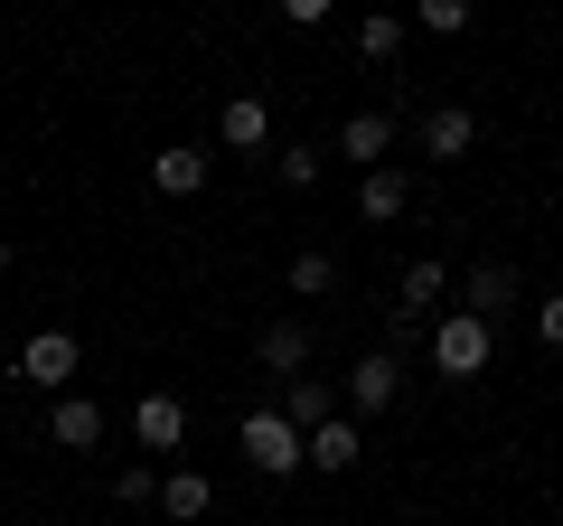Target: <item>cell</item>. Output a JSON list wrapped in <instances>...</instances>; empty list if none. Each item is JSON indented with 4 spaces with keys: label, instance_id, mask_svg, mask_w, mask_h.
I'll list each match as a JSON object with an SVG mask.
<instances>
[{
    "label": "cell",
    "instance_id": "cell-3",
    "mask_svg": "<svg viewBox=\"0 0 563 526\" xmlns=\"http://www.w3.org/2000/svg\"><path fill=\"white\" fill-rule=\"evenodd\" d=\"M76 366H85V348H76V329H38V339L20 348V376L38 385L47 405H57V395H76Z\"/></svg>",
    "mask_w": 563,
    "mask_h": 526
},
{
    "label": "cell",
    "instance_id": "cell-1",
    "mask_svg": "<svg viewBox=\"0 0 563 526\" xmlns=\"http://www.w3.org/2000/svg\"><path fill=\"white\" fill-rule=\"evenodd\" d=\"M422 358H432V376L470 385V376H488V358H498V329H488V320H470V310H442Z\"/></svg>",
    "mask_w": 563,
    "mask_h": 526
},
{
    "label": "cell",
    "instance_id": "cell-10",
    "mask_svg": "<svg viewBox=\"0 0 563 526\" xmlns=\"http://www.w3.org/2000/svg\"><path fill=\"white\" fill-rule=\"evenodd\" d=\"M207 161H217L207 142H169V151H151V188H161V198H198V188H207Z\"/></svg>",
    "mask_w": 563,
    "mask_h": 526
},
{
    "label": "cell",
    "instance_id": "cell-19",
    "mask_svg": "<svg viewBox=\"0 0 563 526\" xmlns=\"http://www.w3.org/2000/svg\"><path fill=\"white\" fill-rule=\"evenodd\" d=\"M113 498L122 507H161V470H151V461H122L113 470Z\"/></svg>",
    "mask_w": 563,
    "mask_h": 526
},
{
    "label": "cell",
    "instance_id": "cell-11",
    "mask_svg": "<svg viewBox=\"0 0 563 526\" xmlns=\"http://www.w3.org/2000/svg\"><path fill=\"white\" fill-rule=\"evenodd\" d=\"M47 442L57 451H95L103 442V405L95 395H57V405H47Z\"/></svg>",
    "mask_w": 563,
    "mask_h": 526
},
{
    "label": "cell",
    "instance_id": "cell-21",
    "mask_svg": "<svg viewBox=\"0 0 563 526\" xmlns=\"http://www.w3.org/2000/svg\"><path fill=\"white\" fill-rule=\"evenodd\" d=\"M282 188H320V151L310 142H282Z\"/></svg>",
    "mask_w": 563,
    "mask_h": 526
},
{
    "label": "cell",
    "instance_id": "cell-8",
    "mask_svg": "<svg viewBox=\"0 0 563 526\" xmlns=\"http://www.w3.org/2000/svg\"><path fill=\"white\" fill-rule=\"evenodd\" d=\"M339 151H347V169H385V151H395V113H385V103H366V113H347L339 122Z\"/></svg>",
    "mask_w": 563,
    "mask_h": 526
},
{
    "label": "cell",
    "instance_id": "cell-6",
    "mask_svg": "<svg viewBox=\"0 0 563 526\" xmlns=\"http://www.w3.org/2000/svg\"><path fill=\"white\" fill-rule=\"evenodd\" d=\"M451 292H461V273H451L442 254H413V263L395 273V310H413V320H442Z\"/></svg>",
    "mask_w": 563,
    "mask_h": 526
},
{
    "label": "cell",
    "instance_id": "cell-13",
    "mask_svg": "<svg viewBox=\"0 0 563 526\" xmlns=\"http://www.w3.org/2000/svg\"><path fill=\"white\" fill-rule=\"evenodd\" d=\"M217 151H273V113H263V95H235L217 113Z\"/></svg>",
    "mask_w": 563,
    "mask_h": 526
},
{
    "label": "cell",
    "instance_id": "cell-7",
    "mask_svg": "<svg viewBox=\"0 0 563 526\" xmlns=\"http://www.w3.org/2000/svg\"><path fill=\"white\" fill-rule=\"evenodd\" d=\"M395 395H404V358H385V348H366V358L347 366V395H339V405H347V414H385Z\"/></svg>",
    "mask_w": 563,
    "mask_h": 526
},
{
    "label": "cell",
    "instance_id": "cell-12",
    "mask_svg": "<svg viewBox=\"0 0 563 526\" xmlns=\"http://www.w3.org/2000/svg\"><path fill=\"white\" fill-rule=\"evenodd\" d=\"M254 358H263V376H282V385L310 376V329H301V320H273V329L254 339Z\"/></svg>",
    "mask_w": 563,
    "mask_h": 526
},
{
    "label": "cell",
    "instance_id": "cell-4",
    "mask_svg": "<svg viewBox=\"0 0 563 526\" xmlns=\"http://www.w3.org/2000/svg\"><path fill=\"white\" fill-rule=\"evenodd\" d=\"M132 442H141V461H169V451L188 442V405L169 395V385H151V395H132Z\"/></svg>",
    "mask_w": 563,
    "mask_h": 526
},
{
    "label": "cell",
    "instance_id": "cell-5",
    "mask_svg": "<svg viewBox=\"0 0 563 526\" xmlns=\"http://www.w3.org/2000/svg\"><path fill=\"white\" fill-rule=\"evenodd\" d=\"M470 142H479L470 103H422L413 113V151H432V161H470Z\"/></svg>",
    "mask_w": 563,
    "mask_h": 526
},
{
    "label": "cell",
    "instance_id": "cell-15",
    "mask_svg": "<svg viewBox=\"0 0 563 526\" xmlns=\"http://www.w3.org/2000/svg\"><path fill=\"white\" fill-rule=\"evenodd\" d=\"M404 207H413V179H404V169H366L357 179V217L366 226H395Z\"/></svg>",
    "mask_w": 563,
    "mask_h": 526
},
{
    "label": "cell",
    "instance_id": "cell-23",
    "mask_svg": "<svg viewBox=\"0 0 563 526\" xmlns=\"http://www.w3.org/2000/svg\"><path fill=\"white\" fill-rule=\"evenodd\" d=\"M10 273H20V254H10V244H0V283H10Z\"/></svg>",
    "mask_w": 563,
    "mask_h": 526
},
{
    "label": "cell",
    "instance_id": "cell-2",
    "mask_svg": "<svg viewBox=\"0 0 563 526\" xmlns=\"http://www.w3.org/2000/svg\"><path fill=\"white\" fill-rule=\"evenodd\" d=\"M235 442H244V461H254L263 480H291V470H310V442L282 424V405H254V414L235 424Z\"/></svg>",
    "mask_w": 563,
    "mask_h": 526
},
{
    "label": "cell",
    "instance_id": "cell-9",
    "mask_svg": "<svg viewBox=\"0 0 563 526\" xmlns=\"http://www.w3.org/2000/svg\"><path fill=\"white\" fill-rule=\"evenodd\" d=\"M507 302H517V273H507V263H470L461 292H451V310H470V320H488V329H498Z\"/></svg>",
    "mask_w": 563,
    "mask_h": 526
},
{
    "label": "cell",
    "instance_id": "cell-20",
    "mask_svg": "<svg viewBox=\"0 0 563 526\" xmlns=\"http://www.w3.org/2000/svg\"><path fill=\"white\" fill-rule=\"evenodd\" d=\"M413 29H422V39H461V29H470V0H422Z\"/></svg>",
    "mask_w": 563,
    "mask_h": 526
},
{
    "label": "cell",
    "instance_id": "cell-16",
    "mask_svg": "<svg viewBox=\"0 0 563 526\" xmlns=\"http://www.w3.org/2000/svg\"><path fill=\"white\" fill-rule=\"evenodd\" d=\"M282 283H291V302H320V292H339V254H329V244H301Z\"/></svg>",
    "mask_w": 563,
    "mask_h": 526
},
{
    "label": "cell",
    "instance_id": "cell-18",
    "mask_svg": "<svg viewBox=\"0 0 563 526\" xmlns=\"http://www.w3.org/2000/svg\"><path fill=\"white\" fill-rule=\"evenodd\" d=\"M357 57L395 66V57H404V20H385V10H376V20H357Z\"/></svg>",
    "mask_w": 563,
    "mask_h": 526
},
{
    "label": "cell",
    "instance_id": "cell-22",
    "mask_svg": "<svg viewBox=\"0 0 563 526\" xmlns=\"http://www.w3.org/2000/svg\"><path fill=\"white\" fill-rule=\"evenodd\" d=\"M536 339L563 348V292H544V302H536Z\"/></svg>",
    "mask_w": 563,
    "mask_h": 526
},
{
    "label": "cell",
    "instance_id": "cell-14",
    "mask_svg": "<svg viewBox=\"0 0 563 526\" xmlns=\"http://www.w3.org/2000/svg\"><path fill=\"white\" fill-rule=\"evenodd\" d=\"M207 507H217V480L207 470H161V517L169 526H198Z\"/></svg>",
    "mask_w": 563,
    "mask_h": 526
},
{
    "label": "cell",
    "instance_id": "cell-17",
    "mask_svg": "<svg viewBox=\"0 0 563 526\" xmlns=\"http://www.w3.org/2000/svg\"><path fill=\"white\" fill-rule=\"evenodd\" d=\"M357 414H339V424H320V432H310V470H357Z\"/></svg>",
    "mask_w": 563,
    "mask_h": 526
}]
</instances>
